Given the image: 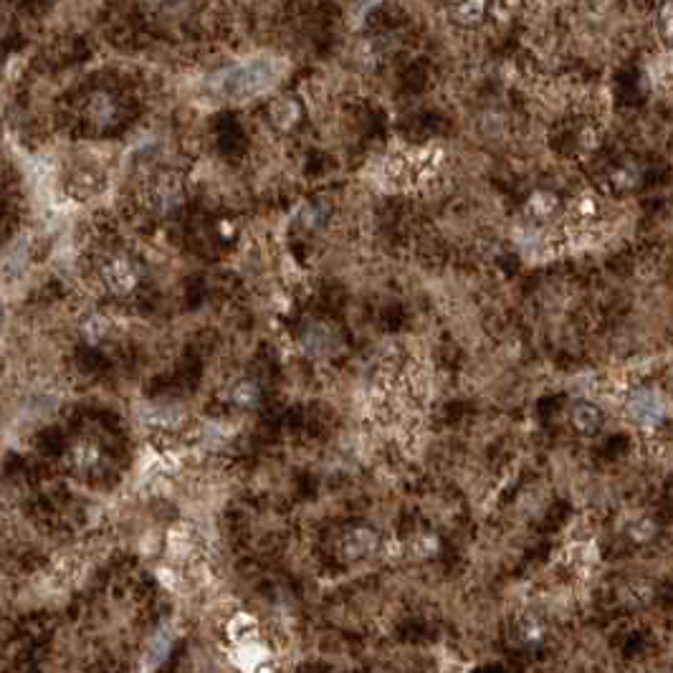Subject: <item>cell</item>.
<instances>
[{
    "instance_id": "1",
    "label": "cell",
    "mask_w": 673,
    "mask_h": 673,
    "mask_svg": "<svg viewBox=\"0 0 673 673\" xmlns=\"http://www.w3.org/2000/svg\"><path fill=\"white\" fill-rule=\"evenodd\" d=\"M283 71H286V64L282 58H274V56L246 58L241 64H233L228 69L213 73L208 79V94L218 102L241 104L276 87L282 81Z\"/></svg>"
},
{
    "instance_id": "2",
    "label": "cell",
    "mask_w": 673,
    "mask_h": 673,
    "mask_svg": "<svg viewBox=\"0 0 673 673\" xmlns=\"http://www.w3.org/2000/svg\"><path fill=\"white\" fill-rule=\"evenodd\" d=\"M445 152L441 147L392 150L377 165V182L385 190H415L441 175Z\"/></svg>"
},
{
    "instance_id": "3",
    "label": "cell",
    "mask_w": 673,
    "mask_h": 673,
    "mask_svg": "<svg viewBox=\"0 0 673 673\" xmlns=\"http://www.w3.org/2000/svg\"><path fill=\"white\" fill-rule=\"evenodd\" d=\"M185 200V177L177 170H158L144 182V203L158 215L177 211Z\"/></svg>"
},
{
    "instance_id": "4",
    "label": "cell",
    "mask_w": 673,
    "mask_h": 673,
    "mask_svg": "<svg viewBox=\"0 0 673 673\" xmlns=\"http://www.w3.org/2000/svg\"><path fill=\"white\" fill-rule=\"evenodd\" d=\"M99 276H102V283L109 294L114 297H129L142 282V271L137 261H132L129 256H109L99 266Z\"/></svg>"
},
{
    "instance_id": "5",
    "label": "cell",
    "mask_w": 673,
    "mask_h": 673,
    "mask_svg": "<svg viewBox=\"0 0 673 673\" xmlns=\"http://www.w3.org/2000/svg\"><path fill=\"white\" fill-rule=\"evenodd\" d=\"M630 415H633L636 423L646 425V428L658 425L663 421V415H666L663 395L655 392V390H640V392H636L633 400H630Z\"/></svg>"
},
{
    "instance_id": "6",
    "label": "cell",
    "mask_w": 673,
    "mask_h": 673,
    "mask_svg": "<svg viewBox=\"0 0 673 673\" xmlns=\"http://www.w3.org/2000/svg\"><path fill=\"white\" fill-rule=\"evenodd\" d=\"M84 114H87L89 124H94L99 129H109L120 122V102L106 91H94L84 104Z\"/></svg>"
},
{
    "instance_id": "7",
    "label": "cell",
    "mask_w": 673,
    "mask_h": 673,
    "mask_svg": "<svg viewBox=\"0 0 673 673\" xmlns=\"http://www.w3.org/2000/svg\"><path fill=\"white\" fill-rule=\"evenodd\" d=\"M557 211H560V197L554 193H547V190H539V193H534L527 200L524 220H527V226L545 228V226H549L554 220Z\"/></svg>"
},
{
    "instance_id": "8",
    "label": "cell",
    "mask_w": 673,
    "mask_h": 673,
    "mask_svg": "<svg viewBox=\"0 0 673 673\" xmlns=\"http://www.w3.org/2000/svg\"><path fill=\"white\" fill-rule=\"evenodd\" d=\"M380 545V537H377V531L367 530V527H360V530L347 531L344 537H342V554L347 557V560H365V557H370L372 552L377 549Z\"/></svg>"
},
{
    "instance_id": "9",
    "label": "cell",
    "mask_w": 673,
    "mask_h": 673,
    "mask_svg": "<svg viewBox=\"0 0 673 673\" xmlns=\"http://www.w3.org/2000/svg\"><path fill=\"white\" fill-rule=\"evenodd\" d=\"M448 16L460 28H474L489 13V0H445Z\"/></svg>"
},
{
    "instance_id": "10",
    "label": "cell",
    "mask_w": 673,
    "mask_h": 673,
    "mask_svg": "<svg viewBox=\"0 0 673 673\" xmlns=\"http://www.w3.org/2000/svg\"><path fill=\"white\" fill-rule=\"evenodd\" d=\"M336 336L329 327L324 324H312L306 332H304V347L312 354H327L335 350Z\"/></svg>"
},
{
    "instance_id": "11",
    "label": "cell",
    "mask_w": 673,
    "mask_h": 673,
    "mask_svg": "<svg viewBox=\"0 0 673 673\" xmlns=\"http://www.w3.org/2000/svg\"><path fill=\"white\" fill-rule=\"evenodd\" d=\"M569 421L575 425V430H580L584 436H590V433H595L602 423V415L600 410L595 406H590V403H580V406L572 407V415H569Z\"/></svg>"
},
{
    "instance_id": "12",
    "label": "cell",
    "mask_w": 673,
    "mask_h": 673,
    "mask_svg": "<svg viewBox=\"0 0 673 673\" xmlns=\"http://www.w3.org/2000/svg\"><path fill=\"white\" fill-rule=\"evenodd\" d=\"M268 114H271V120L276 127H282V129H291L294 124L301 120V106L299 102H294V99H276L271 109H268Z\"/></svg>"
},
{
    "instance_id": "13",
    "label": "cell",
    "mask_w": 673,
    "mask_h": 673,
    "mask_svg": "<svg viewBox=\"0 0 673 673\" xmlns=\"http://www.w3.org/2000/svg\"><path fill=\"white\" fill-rule=\"evenodd\" d=\"M610 188L615 190V193H625V190H633L638 185V180H640V170H638L636 165H630V162H623L618 167H613L610 170Z\"/></svg>"
},
{
    "instance_id": "14",
    "label": "cell",
    "mask_w": 673,
    "mask_h": 673,
    "mask_svg": "<svg viewBox=\"0 0 673 673\" xmlns=\"http://www.w3.org/2000/svg\"><path fill=\"white\" fill-rule=\"evenodd\" d=\"M230 400H233V406L238 407L259 406V400H261V388H259L253 380H241V383H236L233 390H230Z\"/></svg>"
},
{
    "instance_id": "15",
    "label": "cell",
    "mask_w": 673,
    "mask_h": 673,
    "mask_svg": "<svg viewBox=\"0 0 673 673\" xmlns=\"http://www.w3.org/2000/svg\"><path fill=\"white\" fill-rule=\"evenodd\" d=\"M655 534H658V524H655L654 519H648V516H638L636 522H630V527H628V537L633 542H638V545L651 542Z\"/></svg>"
},
{
    "instance_id": "16",
    "label": "cell",
    "mask_w": 673,
    "mask_h": 673,
    "mask_svg": "<svg viewBox=\"0 0 673 673\" xmlns=\"http://www.w3.org/2000/svg\"><path fill=\"white\" fill-rule=\"evenodd\" d=\"M410 549L418 554V557H433L438 552V539L433 534H418L413 542H410Z\"/></svg>"
},
{
    "instance_id": "17",
    "label": "cell",
    "mask_w": 673,
    "mask_h": 673,
    "mask_svg": "<svg viewBox=\"0 0 673 673\" xmlns=\"http://www.w3.org/2000/svg\"><path fill=\"white\" fill-rule=\"evenodd\" d=\"M522 638L527 640V643H539L542 640V636H545V628L539 625V623H534V620H530V623H524L522 625Z\"/></svg>"
},
{
    "instance_id": "18",
    "label": "cell",
    "mask_w": 673,
    "mask_h": 673,
    "mask_svg": "<svg viewBox=\"0 0 673 673\" xmlns=\"http://www.w3.org/2000/svg\"><path fill=\"white\" fill-rule=\"evenodd\" d=\"M661 26H663V38L671 41V3L669 0L661 8Z\"/></svg>"
},
{
    "instance_id": "19",
    "label": "cell",
    "mask_w": 673,
    "mask_h": 673,
    "mask_svg": "<svg viewBox=\"0 0 673 673\" xmlns=\"http://www.w3.org/2000/svg\"><path fill=\"white\" fill-rule=\"evenodd\" d=\"M147 8H152V11H170V8H175L180 0H142Z\"/></svg>"
},
{
    "instance_id": "20",
    "label": "cell",
    "mask_w": 673,
    "mask_h": 673,
    "mask_svg": "<svg viewBox=\"0 0 673 673\" xmlns=\"http://www.w3.org/2000/svg\"><path fill=\"white\" fill-rule=\"evenodd\" d=\"M5 26H8V13H5V8L0 5V34L5 31Z\"/></svg>"
},
{
    "instance_id": "21",
    "label": "cell",
    "mask_w": 673,
    "mask_h": 673,
    "mask_svg": "<svg viewBox=\"0 0 673 673\" xmlns=\"http://www.w3.org/2000/svg\"><path fill=\"white\" fill-rule=\"evenodd\" d=\"M0 321H3V306H0Z\"/></svg>"
}]
</instances>
